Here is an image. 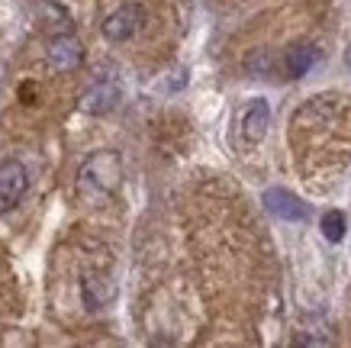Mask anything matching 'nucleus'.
<instances>
[{"instance_id":"obj_1","label":"nucleus","mask_w":351,"mask_h":348,"mask_svg":"<svg viewBox=\"0 0 351 348\" xmlns=\"http://www.w3.org/2000/svg\"><path fill=\"white\" fill-rule=\"evenodd\" d=\"M123 181V161L113 148H100L90 159H84L81 171H77V187L97 197V194H113Z\"/></svg>"},{"instance_id":"obj_2","label":"nucleus","mask_w":351,"mask_h":348,"mask_svg":"<svg viewBox=\"0 0 351 348\" xmlns=\"http://www.w3.org/2000/svg\"><path fill=\"white\" fill-rule=\"evenodd\" d=\"M26 187H29V174L23 168V161H16V159L0 161V216L10 213L23 200Z\"/></svg>"},{"instance_id":"obj_3","label":"nucleus","mask_w":351,"mask_h":348,"mask_svg":"<svg viewBox=\"0 0 351 348\" xmlns=\"http://www.w3.org/2000/svg\"><path fill=\"white\" fill-rule=\"evenodd\" d=\"M142 23H145V10L138 3H126V7H119V10H113L107 16L104 36H107L110 43H126V39H132L142 30Z\"/></svg>"},{"instance_id":"obj_4","label":"nucleus","mask_w":351,"mask_h":348,"mask_svg":"<svg viewBox=\"0 0 351 348\" xmlns=\"http://www.w3.org/2000/svg\"><path fill=\"white\" fill-rule=\"evenodd\" d=\"M261 200H265L267 210L274 213V216H280V220H287V222H306L309 220V203L303 200V197H297V194L284 190V187L265 190Z\"/></svg>"},{"instance_id":"obj_5","label":"nucleus","mask_w":351,"mask_h":348,"mask_svg":"<svg viewBox=\"0 0 351 348\" xmlns=\"http://www.w3.org/2000/svg\"><path fill=\"white\" fill-rule=\"evenodd\" d=\"M267 126H271V106H267V100L255 97L252 104L245 106L242 119H239L242 142H245V146H258V142L267 136Z\"/></svg>"},{"instance_id":"obj_6","label":"nucleus","mask_w":351,"mask_h":348,"mask_svg":"<svg viewBox=\"0 0 351 348\" xmlns=\"http://www.w3.org/2000/svg\"><path fill=\"white\" fill-rule=\"evenodd\" d=\"M81 58H84V45L77 43L71 32H58L49 45V65L55 71H75Z\"/></svg>"},{"instance_id":"obj_7","label":"nucleus","mask_w":351,"mask_h":348,"mask_svg":"<svg viewBox=\"0 0 351 348\" xmlns=\"http://www.w3.org/2000/svg\"><path fill=\"white\" fill-rule=\"evenodd\" d=\"M119 97H123V91H119L117 81H97V84L81 97V110L90 113V116L113 113V110L119 106Z\"/></svg>"},{"instance_id":"obj_8","label":"nucleus","mask_w":351,"mask_h":348,"mask_svg":"<svg viewBox=\"0 0 351 348\" xmlns=\"http://www.w3.org/2000/svg\"><path fill=\"white\" fill-rule=\"evenodd\" d=\"M81 294H84V303L90 310H100V306H107L113 297H117V284H113V277L110 275H87L81 281Z\"/></svg>"},{"instance_id":"obj_9","label":"nucleus","mask_w":351,"mask_h":348,"mask_svg":"<svg viewBox=\"0 0 351 348\" xmlns=\"http://www.w3.org/2000/svg\"><path fill=\"white\" fill-rule=\"evenodd\" d=\"M316 62H319V49H313V45H293L287 52V62L284 65H287L290 78H303Z\"/></svg>"},{"instance_id":"obj_10","label":"nucleus","mask_w":351,"mask_h":348,"mask_svg":"<svg viewBox=\"0 0 351 348\" xmlns=\"http://www.w3.org/2000/svg\"><path fill=\"white\" fill-rule=\"evenodd\" d=\"M39 16H43V26H49V30L58 26V32H71L68 13H64L62 7H55V3H43V7H39Z\"/></svg>"},{"instance_id":"obj_11","label":"nucleus","mask_w":351,"mask_h":348,"mask_svg":"<svg viewBox=\"0 0 351 348\" xmlns=\"http://www.w3.org/2000/svg\"><path fill=\"white\" fill-rule=\"evenodd\" d=\"M322 235L329 242H341V235H345V213H339V210L322 213Z\"/></svg>"},{"instance_id":"obj_12","label":"nucleus","mask_w":351,"mask_h":348,"mask_svg":"<svg viewBox=\"0 0 351 348\" xmlns=\"http://www.w3.org/2000/svg\"><path fill=\"white\" fill-rule=\"evenodd\" d=\"M345 62H348V68H351V45H348V52H345Z\"/></svg>"}]
</instances>
